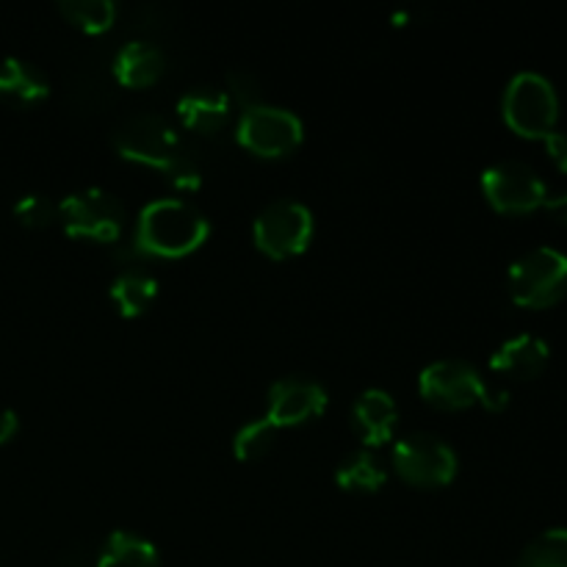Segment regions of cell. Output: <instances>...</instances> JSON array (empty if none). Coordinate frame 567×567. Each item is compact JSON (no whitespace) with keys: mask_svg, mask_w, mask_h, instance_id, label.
Returning a JSON list of instances; mask_svg holds the SVG:
<instances>
[{"mask_svg":"<svg viewBox=\"0 0 567 567\" xmlns=\"http://www.w3.org/2000/svg\"><path fill=\"white\" fill-rule=\"evenodd\" d=\"M208 238V219L192 203L177 197H158L138 214L133 241L144 255L181 258L194 252Z\"/></svg>","mask_w":567,"mask_h":567,"instance_id":"cell-1","label":"cell"},{"mask_svg":"<svg viewBox=\"0 0 567 567\" xmlns=\"http://www.w3.org/2000/svg\"><path fill=\"white\" fill-rule=\"evenodd\" d=\"M557 89L540 72H518L504 89V120L520 136L546 138L557 131Z\"/></svg>","mask_w":567,"mask_h":567,"instance_id":"cell-2","label":"cell"},{"mask_svg":"<svg viewBox=\"0 0 567 567\" xmlns=\"http://www.w3.org/2000/svg\"><path fill=\"white\" fill-rule=\"evenodd\" d=\"M111 138H114V147L125 158L161 166L164 172L175 164L177 155L188 144L175 131V125L164 114H158V111H136V114H127L114 127Z\"/></svg>","mask_w":567,"mask_h":567,"instance_id":"cell-3","label":"cell"},{"mask_svg":"<svg viewBox=\"0 0 567 567\" xmlns=\"http://www.w3.org/2000/svg\"><path fill=\"white\" fill-rule=\"evenodd\" d=\"M509 297L524 308H551L567 293V255L537 247L509 266Z\"/></svg>","mask_w":567,"mask_h":567,"instance_id":"cell-4","label":"cell"},{"mask_svg":"<svg viewBox=\"0 0 567 567\" xmlns=\"http://www.w3.org/2000/svg\"><path fill=\"white\" fill-rule=\"evenodd\" d=\"M59 216L70 236L92 238L100 244H116L125 227V205L114 192L100 186L78 188L59 205Z\"/></svg>","mask_w":567,"mask_h":567,"instance_id":"cell-5","label":"cell"},{"mask_svg":"<svg viewBox=\"0 0 567 567\" xmlns=\"http://www.w3.org/2000/svg\"><path fill=\"white\" fill-rule=\"evenodd\" d=\"M255 244L271 258H288L308 247L313 236V214L308 205L297 203L291 197L271 199L255 216Z\"/></svg>","mask_w":567,"mask_h":567,"instance_id":"cell-6","label":"cell"},{"mask_svg":"<svg viewBox=\"0 0 567 567\" xmlns=\"http://www.w3.org/2000/svg\"><path fill=\"white\" fill-rule=\"evenodd\" d=\"M302 136V120L291 109H282V105L271 103L244 109L236 127L238 142L247 150H252V153L266 155V158L288 155L291 150L299 147Z\"/></svg>","mask_w":567,"mask_h":567,"instance_id":"cell-7","label":"cell"},{"mask_svg":"<svg viewBox=\"0 0 567 567\" xmlns=\"http://www.w3.org/2000/svg\"><path fill=\"white\" fill-rule=\"evenodd\" d=\"M393 468L413 485H446L457 474V454L435 432H410L393 446Z\"/></svg>","mask_w":567,"mask_h":567,"instance_id":"cell-8","label":"cell"},{"mask_svg":"<svg viewBox=\"0 0 567 567\" xmlns=\"http://www.w3.org/2000/svg\"><path fill=\"white\" fill-rule=\"evenodd\" d=\"M482 188L493 208L504 210V214H529V210L543 208L548 197V188L540 175L526 161L515 158H504L487 166L482 172Z\"/></svg>","mask_w":567,"mask_h":567,"instance_id":"cell-9","label":"cell"},{"mask_svg":"<svg viewBox=\"0 0 567 567\" xmlns=\"http://www.w3.org/2000/svg\"><path fill=\"white\" fill-rule=\"evenodd\" d=\"M421 396L443 410H463L482 402L487 393L485 380L471 363L460 358H443L426 365L419 377Z\"/></svg>","mask_w":567,"mask_h":567,"instance_id":"cell-10","label":"cell"},{"mask_svg":"<svg viewBox=\"0 0 567 567\" xmlns=\"http://www.w3.org/2000/svg\"><path fill=\"white\" fill-rule=\"evenodd\" d=\"M327 408V391L313 377L291 374L277 380L269 388V410L266 419L280 430V426H297L316 419Z\"/></svg>","mask_w":567,"mask_h":567,"instance_id":"cell-11","label":"cell"},{"mask_svg":"<svg viewBox=\"0 0 567 567\" xmlns=\"http://www.w3.org/2000/svg\"><path fill=\"white\" fill-rule=\"evenodd\" d=\"M352 430L365 446H380L388 437L393 435V426L399 421V408L393 402V396L382 388H369V391L360 393L352 404Z\"/></svg>","mask_w":567,"mask_h":567,"instance_id":"cell-12","label":"cell"},{"mask_svg":"<svg viewBox=\"0 0 567 567\" xmlns=\"http://www.w3.org/2000/svg\"><path fill=\"white\" fill-rule=\"evenodd\" d=\"M548 358H551V349L543 338L532 336V332H520V336L507 338L491 354V365L502 374L518 377V380H535L546 369Z\"/></svg>","mask_w":567,"mask_h":567,"instance_id":"cell-13","label":"cell"},{"mask_svg":"<svg viewBox=\"0 0 567 567\" xmlns=\"http://www.w3.org/2000/svg\"><path fill=\"white\" fill-rule=\"evenodd\" d=\"M177 116L197 133H219L230 120V97L214 86H192L177 97Z\"/></svg>","mask_w":567,"mask_h":567,"instance_id":"cell-14","label":"cell"},{"mask_svg":"<svg viewBox=\"0 0 567 567\" xmlns=\"http://www.w3.org/2000/svg\"><path fill=\"white\" fill-rule=\"evenodd\" d=\"M166 61L158 44L147 39H131L122 44L114 55V75L125 86H147L155 83L164 72Z\"/></svg>","mask_w":567,"mask_h":567,"instance_id":"cell-15","label":"cell"},{"mask_svg":"<svg viewBox=\"0 0 567 567\" xmlns=\"http://www.w3.org/2000/svg\"><path fill=\"white\" fill-rule=\"evenodd\" d=\"M50 81L37 64L25 59H9L0 61V97L9 100L14 105H31L48 97Z\"/></svg>","mask_w":567,"mask_h":567,"instance_id":"cell-16","label":"cell"},{"mask_svg":"<svg viewBox=\"0 0 567 567\" xmlns=\"http://www.w3.org/2000/svg\"><path fill=\"white\" fill-rule=\"evenodd\" d=\"M97 567H161V557L147 537L114 529L100 548Z\"/></svg>","mask_w":567,"mask_h":567,"instance_id":"cell-17","label":"cell"},{"mask_svg":"<svg viewBox=\"0 0 567 567\" xmlns=\"http://www.w3.org/2000/svg\"><path fill=\"white\" fill-rule=\"evenodd\" d=\"M336 480L343 491L374 493L385 485L388 471L371 449H354L336 465Z\"/></svg>","mask_w":567,"mask_h":567,"instance_id":"cell-18","label":"cell"},{"mask_svg":"<svg viewBox=\"0 0 567 567\" xmlns=\"http://www.w3.org/2000/svg\"><path fill=\"white\" fill-rule=\"evenodd\" d=\"M155 293H158V280L147 269H138V266H127L111 282V297H114V302L120 305L125 316L144 313L153 305Z\"/></svg>","mask_w":567,"mask_h":567,"instance_id":"cell-19","label":"cell"},{"mask_svg":"<svg viewBox=\"0 0 567 567\" xmlns=\"http://www.w3.org/2000/svg\"><path fill=\"white\" fill-rule=\"evenodd\" d=\"M59 11L89 33L105 31L116 17L114 0H61Z\"/></svg>","mask_w":567,"mask_h":567,"instance_id":"cell-20","label":"cell"},{"mask_svg":"<svg viewBox=\"0 0 567 567\" xmlns=\"http://www.w3.org/2000/svg\"><path fill=\"white\" fill-rule=\"evenodd\" d=\"M518 567H567V529L537 535L520 554Z\"/></svg>","mask_w":567,"mask_h":567,"instance_id":"cell-21","label":"cell"},{"mask_svg":"<svg viewBox=\"0 0 567 567\" xmlns=\"http://www.w3.org/2000/svg\"><path fill=\"white\" fill-rule=\"evenodd\" d=\"M277 437V426L269 419H252L247 424L238 426L236 437H233V452L241 460H255L271 449Z\"/></svg>","mask_w":567,"mask_h":567,"instance_id":"cell-22","label":"cell"},{"mask_svg":"<svg viewBox=\"0 0 567 567\" xmlns=\"http://www.w3.org/2000/svg\"><path fill=\"white\" fill-rule=\"evenodd\" d=\"M14 216L25 227H48L59 216V205L44 194H25V197L17 199Z\"/></svg>","mask_w":567,"mask_h":567,"instance_id":"cell-23","label":"cell"},{"mask_svg":"<svg viewBox=\"0 0 567 567\" xmlns=\"http://www.w3.org/2000/svg\"><path fill=\"white\" fill-rule=\"evenodd\" d=\"M227 97L238 100L244 109L264 103V92H260V81L255 78V72L244 70V66H233L227 72Z\"/></svg>","mask_w":567,"mask_h":567,"instance_id":"cell-24","label":"cell"},{"mask_svg":"<svg viewBox=\"0 0 567 567\" xmlns=\"http://www.w3.org/2000/svg\"><path fill=\"white\" fill-rule=\"evenodd\" d=\"M543 142H546V150H548V155H551L554 164H557L563 172H567V133L551 131L546 138H543Z\"/></svg>","mask_w":567,"mask_h":567,"instance_id":"cell-25","label":"cell"},{"mask_svg":"<svg viewBox=\"0 0 567 567\" xmlns=\"http://www.w3.org/2000/svg\"><path fill=\"white\" fill-rule=\"evenodd\" d=\"M17 426H20V419H17L14 410H0V443L11 441Z\"/></svg>","mask_w":567,"mask_h":567,"instance_id":"cell-26","label":"cell"},{"mask_svg":"<svg viewBox=\"0 0 567 567\" xmlns=\"http://www.w3.org/2000/svg\"><path fill=\"white\" fill-rule=\"evenodd\" d=\"M543 208L551 210L554 216H559V219L567 221V194H557V197H551V194H548L546 203H543Z\"/></svg>","mask_w":567,"mask_h":567,"instance_id":"cell-27","label":"cell"}]
</instances>
